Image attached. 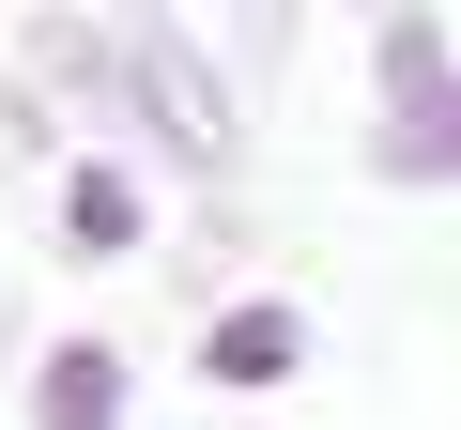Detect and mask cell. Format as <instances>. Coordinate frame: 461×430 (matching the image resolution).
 Segmentation results:
<instances>
[{"mask_svg":"<svg viewBox=\"0 0 461 430\" xmlns=\"http://www.w3.org/2000/svg\"><path fill=\"white\" fill-rule=\"evenodd\" d=\"M108 77L154 108V139L185 154V169H230V93L200 77V47L169 31V16H139V31H108Z\"/></svg>","mask_w":461,"mask_h":430,"instance_id":"obj_1","label":"cell"},{"mask_svg":"<svg viewBox=\"0 0 461 430\" xmlns=\"http://www.w3.org/2000/svg\"><path fill=\"white\" fill-rule=\"evenodd\" d=\"M32 430H123V369L77 338V354H47V384H32Z\"/></svg>","mask_w":461,"mask_h":430,"instance_id":"obj_2","label":"cell"},{"mask_svg":"<svg viewBox=\"0 0 461 430\" xmlns=\"http://www.w3.org/2000/svg\"><path fill=\"white\" fill-rule=\"evenodd\" d=\"M293 354H308V338H293V308H230V323L200 338V369H215V384H277Z\"/></svg>","mask_w":461,"mask_h":430,"instance_id":"obj_3","label":"cell"},{"mask_svg":"<svg viewBox=\"0 0 461 430\" xmlns=\"http://www.w3.org/2000/svg\"><path fill=\"white\" fill-rule=\"evenodd\" d=\"M384 154H400L415 184H461V77H446L430 108H400V139H384Z\"/></svg>","mask_w":461,"mask_h":430,"instance_id":"obj_4","label":"cell"},{"mask_svg":"<svg viewBox=\"0 0 461 430\" xmlns=\"http://www.w3.org/2000/svg\"><path fill=\"white\" fill-rule=\"evenodd\" d=\"M384 93H400V108L446 93V31H430V16H384Z\"/></svg>","mask_w":461,"mask_h":430,"instance_id":"obj_5","label":"cell"},{"mask_svg":"<svg viewBox=\"0 0 461 430\" xmlns=\"http://www.w3.org/2000/svg\"><path fill=\"white\" fill-rule=\"evenodd\" d=\"M62 215H77V246H123V231H139V184H123V169H77Z\"/></svg>","mask_w":461,"mask_h":430,"instance_id":"obj_6","label":"cell"}]
</instances>
